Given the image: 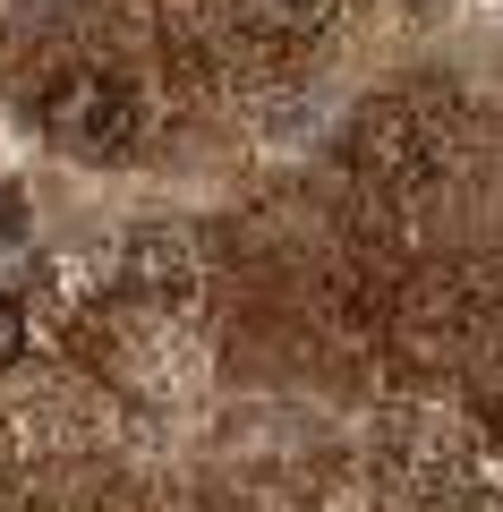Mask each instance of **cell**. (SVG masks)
Wrapping results in <instances>:
<instances>
[{"instance_id": "1", "label": "cell", "mask_w": 503, "mask_h": 512, "mask_svg": "<svg viewBox=\"0 0 503 512\" xmlns=\"http://www.w3.org/2000/svg\"><path fill=\"white\" fill-rule=\"evenodd\" d=\"M43 128H52L69 154H120L128 128H137V103H128L120 77H94V69H69L43 86Z\"/></svg>"}, {"instance_id": "2", "label": "cell", "mask_w": 503, "mask_h": 512, "mask_svg": "<svg viewBox=\"0 0 503 512\" xmlns=\"http://www.w3.org/2000/svg\"><path fill=\"white\" fill-rule=\"evenodd\" d=\"M350 154H359V171H376V180H410V171H418V128H410V111H393V103L359 111Z\"/></svg>"}, {"instance_id": "3", "label": "cell", "mask_w": 503, "mask_h": 512, "mask_svg": "<svg viewBox=\"0 0 503 512\" xmlns=\"http://www.w3.org/2000/svg\"><path fill=\"white\" fill-rule=\"evenodd\" d=\"M324 18H333V0H239V26L265 35V43H299V35H316Z\"/></svg>"}, {"instance_id": "4", "label": "cell", "mask_w": 503, "mask_h": 512, "mask_svg": "<svg viewBox=\"0 0 503 512\" xmlns=\"http://www.w3.org/2000/svg\"><path fill=\"white\" fill-rule=\"evenodd\" d=\"M18 359H26V308L0 299V367H18Z\"/></svg>"}]
</instances>
